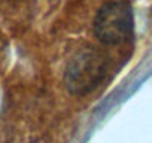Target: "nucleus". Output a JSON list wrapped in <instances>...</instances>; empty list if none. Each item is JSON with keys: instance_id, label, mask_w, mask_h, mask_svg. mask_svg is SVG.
Here are the masks:
<instances>
[{"instance_id": "f257e3e1", "label": "nucleus", "mask_w": 152, "mask_h": 143, "mask_svg": "<svg viewBox=\"0 0 152 143\" xmlns=\"http://www.w3.org/2000/svg\"><path fill=\"white\" fill-rule=\"evenodd\" d=\"M106 69V57L100 51L94 48L81 49L70 58L66 67L64 84L72 94H88L103 82Z\"/></svg>"}, {"instance_id": "f03ea898", "label": "nucleus", "mask_w": 152, "mask_h": 143, "mask_svg": "<svg viewBox=\"0 0 152 143\" xmlns=\"http://www.w3.org/2000/svg\"><path fill=\"white\" fill-rule=\"evenodd\" d=\"M133 9L127 2L103 5L94 18L96 37L104 45H119L133 34Z\"/></svg>"}]
</instances>
